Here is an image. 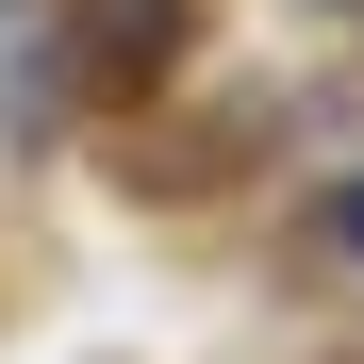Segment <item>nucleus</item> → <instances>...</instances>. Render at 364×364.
<instances>
[{
    "label": "nucleus",
    "mask_w": 364,
    "mask_h": 364,
    "mask_svg": "<svg viewBox=\"0 0 364 364\" xmlns=\"http://www.w3.org/2000/svg\"><path fill=\"white\" fill-rule=\"evenodd\" d=\"M166 50H182V0H100V17H83V67L100 83H149Z\"/></svg>",
    "instance_id": "nucleus-1"
},
{
    "label": "nucleus",
    "mask_w": 364,
    "mask_h": 364,
    "mask_svg": "<svg viewBox=\"0 0 364 364\" xmlns=\"http://www.w3.org/2000/svg\"><path fill=\"white\" fill-rule=\"evenodd\" d=\"M315 232H331V249L364 265V182H331V215H315Z\"/></svg>",
    "instance_id": "nucleus-2"
}]
</instances>
